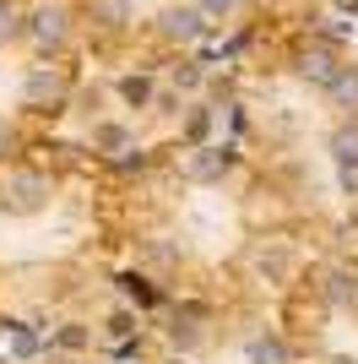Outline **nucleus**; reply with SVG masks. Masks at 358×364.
<instances>
[{
  "instance_id": "f257e3e1",
  "label": "nucleus",
  "mask_w": 358,
  "mask_h": 364,
  "mask_svg": "<svg viewBox=\"0 0 358 364\" xmlns=\"http://www.w3.org/2000/svg\"><path fill=\"white\" fill-rule=\"evenodd\" d=\"M44 196H49V180H44V174H33V168H22V174L6 180V201H11L16 213H38Z\"/></svg>"
},
{
  "instance_id": "f03ea898",
  "label": "nucleus",
  "mask_w": 358,
  "mask_h": 364,
  "mask_svg": "<svg viewBox=\"0 0 358 364\" xmlns=\"http://www.w3.org/2000/svg\"><path fill=\"white\" fill-rule=\"evenodd\" d=\"M228 164H234V152H223V147H201V152L190 158V164H185V174L207 185V180H223V174H228Z\"/></svg>"
},
{
  "instance_id": "7ed1b4c3",
  "label": "nucleus",
  "mask_w": 358,
  "mask_h": 364,
  "mask_svg": "<svg viewBox=\"0 0 358 364\" xmlns=\"http://www.w3.org/2000/svg\"><path fill=\"white\" fill-rule=\"evenodd\" d=\"M250 364H293V353H288L283 337H255L250 343Z\"/></svg>"
},
{
  "instance_id": "20e7f679",
  "label": "nucleus",
  "mask_w": 358,
  "mask_h": 364,
  "mask_svg": "<svg viewBox=\"0 0 358 364\" xmlns=\"http://www.w3.org/2000/svg\"><path fill=\"white\" fill-rule=\"evenodd\" d=\"M331 152H337L342 168H358V125H342V131L331 136Z\"/></svg>"
},
{
  "instance_id": "39448f33",
  "label": "nucleus",
  "mask_w": 358,
  "mask_h": 364,
  "mask_svg": "<svg viewBox=\"0 0 358 364\" xmlns=\"http://www.w3.org/2000/svg\"><path fill=\"white\" fill-rule=\"evenodd\" d=\"M326 87H331V98H337L342 109H353V104H358V71H337Z\"/></svg>"
},
{
  "instance_id": "423d86ee",
  "label": "nucleus",
  "mask_w": 358,
  "mask_h": 364,
  "mask_svg": "<svg viewBox=\"0 0 358 364\" xmlns=\"http://www.w3.org/2000/svg\"><path fill=\"white\" fill-rule=\"evenodd\" d=\"M60 92H65L60 76H33L28 82V104H44V98H60Z\"/></svg>"
},
{
  "instance_id": "0eeeda50",
  "label": "nucleus",
  "mask_w": 358,
  "mask_h": 364,
  "mask_svg": "<svg viewBox=\"0 0 358 364\" xmlns=\"http://www.w3.org/2000/svg\"><path fill=\"white\" fill-rule=\"evenodd\" d=\"M298 71L310 76V82H331V76H337V65H331V55H310V60L298 65Z\"/></svg>"
},
{
  "instance_id": "6e6552de",
  "label": "nucleus",
  "mask_w": 358,
  "mask_h": 364,
  "mask_svg": "<svg viewBox=\"0 0 358 364\" xmlns=\"http://www.w3.org/2000/svg\"><path fill=\"white\" fill-rule=\"evenodd\" d=\"M33 22H38V28H33V33H38L44 44H60V33H65V28H60V11H38V16H33Z\"/></svg>"
},
{
  "instance_id": "1a4fd4ad",
  "label": "nucleus",
  "mask_w": 358,
  "mask_h": 364,
  "mask_svg": "<svg viewBox=\"0 0 358 364\" xmlns=\"http://www.w3.org/2000/svg\"><path fill=\"white\" fill-rule=\"evenodd\" d=\"M331 299L337 304H358V277H331Z\"/></svg>"
},
{
  "instance_id": "9d476101",
  "label": "nucleus",
  "mask_w": 358,
  "mask_h": 364,
  "mask_svg": "<svg viewBox=\"0 0 358 364\" xmlns=\"http://www.w3.org/2000/svg\"><path fill=\"white\" fill-rule=\"evenodd\" d=\"M207 125H212V114H207V109H195V114H190V125H185V136H190V141H201V136H207Z\"/></svg>"
},
{
  "instance_id": "9b49d317",
  "label": "nucleus",
  "mask_w": 358,
  "mask_h": 364,
  "mask_svg": "<svg viewBox=\"0 0 358 364\" xmlns=\"http://www.w3.org/2000/svg\"><path fill=\"white\" fill-rule=\"evenodd\" d=\"M261 272L283 277V272H288V256H283V250H271V256H261Z\"/></svg>"
},
{
  "instance_id": "f8f14e48",
  "label": "nucleus",
  "mask_w": 358,
  "mask_h": 364,
  "mask_svg": "<svg viewBox=\"0 0 358 364\" xmlns=\"http://www.w3.org/2000/svg\"><path fill=\"white\" fill-rule=\"evenodd\" d=\"M98 141H104V147H125V131H119V125H98Z\"/></svg>"
},
{
  "instance_id": "ddd939ff",
  "label": "nucleus",
  "mask_w": 358,
  "mask_h": 364,
  "mask_svg": "<svg viewBox=\"0 0 358 364\" xmlns=\"http://www.w3.org/2000/svg\"><path fill=\"white\" fill-rule=\"evenodd\" d=\"M125 294H131L136 304H152V289L141 283V277H125Z\"/></svg>"
},
{
  "instance_id": "4468645a",
  "label": "nucleus",
  "mask_w": 358,
  "mask_h": 364,
  "mask_svg": "<svg viewBox=\"0 0 358 364\" xmlns=\"http://www.w3.org/2000/svg\"><path fill=\"white\" fill-rule=\"evenodd\" d=\"M125 98H131V104H141V98H147V82H141V76H131V82H125Z\"/></svg>"
},
{
  "instance_id": "2eb2a0df",
  "label": "nucleus",
  "mask_w": 358,
  "mask_h": 364,
  "mask_svg": "<svg viewBox=\"0 0 358 364\" xmlns=\"http://www.w3.org/2000/svg\"><path fill=\"white\" fill-rule=\"evenodd\" d=\"M16 353H38V337H33V332H16Z\"/></svg>"
},
{
  "instance_id": "dca6fc26",
  "label": "nucleus",
  "mask_w": 358,
  "mask_h": 364,
  "mask_svg": "<svg viewBox=\"0 0 358 364\" xmlns=\"http://www.w3.org/2000/svg\"><path fill=\"white\" fill-rule=\"evenodd\" d=\"M11 33H16V16L6 11V6H0V38H11Z\"/></svg>"
},
{
  "instance_id": "f3484780",
  "label": "nucleus",
  "mask_w": 358,
  "mask_h": 364,
  "mask_svg": "<svg viewBox=\"0 0 358 364\" xmlns=\"http://www.w3.org/2000/svg\"><path fill=\"white\" fill-rule=\"evenodd\" d=\"M201 6H207V11H228V6H234V0H201Z\"/></svg>"
},
{
  "instance_id": "a211bd4d",
  "label": "nucleus",
  "mask_w": 358,
  "mask_h": 364,
  "mask_svg": "<svg viewBox=\"0 0 358 364\" xmlns=\"http://www.w3.org/2000/svg\"><path fill=\"white\" fill-rule=\"evenodd\" d=\"M0 152H6V125H0Z\"/></svg>"
}]
</instances>
